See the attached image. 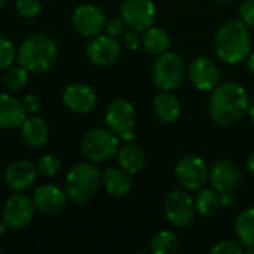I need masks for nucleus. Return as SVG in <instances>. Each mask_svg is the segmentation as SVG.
Wrapping results in <instances>:
<instances>
[{
    "label": "nucleus",
    "instance_id": "nucleus-1",
    "mask_svg": "<svg viewBox=\"0 0 254 254\" xmlns=\"http://www.w3.org/2000/svg\"><path fill=\"white\" fill-rule=\"evenodd\" d=\"M250 97L246 88L237 82L219 83L210 97L208 113L214 124L229 127L243 119L249 112Z\"/></svg>",
    "mask_w": 254,
    "mask_h": 254
},
{
    "label": "nucleus",
    "instance_id": "nucleus-2",
    "mask_svg": "<svg viewBox=\"0 0 254 254\" xmlns=\"http://www.w3.org/2000/svg\"><path fill=\"white\" fill-rule=\"evenodd\" d=\"M214 52L220 61L229 65H238L246 61L252 52V34L249 25L240 19L225 22L216 33Z\"/></svg>",
    "mask_w": 254,
    "mask_h": 254
},
{
    "label": "nucleus",
    "instance_id": "nucleus-3",
    "mask_svg": "<svg viewBox=\"0 0 254 254\" xmlns=\"http://www.w3.org/2000/svg\"><path fill=\"white\" fill-rule=\"evenodd\" d=\"M16 58L28 71L45 73L54 67L58 58V46L46 34H33L21 43Z\"/></svg>",
    "mask_w": 254,
    "mask_h": 254
},
{
    "label": "nucleus",
    "instance_id": "nucleus-4",
    "mask_svg": "<svg viewBox=\"0 0 254 254\" xmlns=\"http://www.w3.org/2000/svg\"><path fill=\"white\" fill-rule=\"evenodd\" d=\"M100 170L89 162H80L70 168L65 176V195L76 204L89 201L101 185Z\"/></svg>",
    "mask_w": 254,
    "mask_h": 254
},
{
    "label": "nucleus",
    "instance_id": "nucleus-5",
    "mask_svg": "<svg viewBox=\"0 0 254 254\" xmlns=\"http://www.w3.org/2000/svg\"><path fill=\"white\" fill-rule=\"evenodd\" d=\"M119 138L112 129L92 128L82 137L80 150L91 162H106L119 152Z\"/></svg>",
    "mask_w": 254,
    "mask_h": 254
},
{
    "label": "nucleus",
    "instance_id": "nucleus-6",
    "mask_svg": "<svg viewBox=\"0 0 254 254\" xmlns=\"http://www.w3.org/2000/svg\"><path fill=\"white\" fill-rule=\"evenodd\" d=\"M153 83L161 91H176L186 77V65L183 58L176 52H164L158 55L152 70Z\"/></svg>",
    "mask_w": 254,
    "mask_h": 254
},
{
    "label": "nucleus",
    "instance_id": "nucleus-7",
    "mask_svg": "<svg viewBox=\"0 0 254 254\" xmlns=\"http://www.w3.org/2000/svg\"><path fill=\"white\" fill-rule=\"evenodd\" d=\"M174 174L179 185L188 192L201 190L210 180V170L205 161L195 155L183 156L176 164Z\"/></svg>",
    "mask_w": 254,
    "mask_h": 254
},
{
    "label": "nucleus",
    "instance_id": "nucleus-8",
    "mask_svg": "<svg viewBox=\"0 0 254 254\" xmlns=\"http://www.w3.org/2000/svg\"><path fill=\"white\" fill-rule=\"evenodd\" d=\"M164 211L167 220L176 228L189 226L196 213L195 201L188 190H173L167 195L164 202Z\"/></svg>",
    "mask_w": 254,
    "mask_h": 254
},
{
    "label": "nucleus",
    "instance_id": "nucleus-9",
    "mask_svg": "<svg viewBox=\"0 0 254 254\" xmlns=\"http://www.w3.org/2000/svg\"><path fill=\"white\" fill-rule=\"evenodd\" d=\"M121 16L127 27L134 31H146L155 24L156 6L152 0H124Z\"/></svg>",
    "mask_w": 254,
    "mask_h": 254
},
{
    "label": "nucleus",
    "instance_id": "nucleus-10",
    "mask_svg": "<svg viewBox=\"0 0 254 254\" xmlns=\"http://www.w3.org/2000/svg\"><path fill=\"white\" fill-rule=\"evenodd\" d=\"M34 216V202L22 193L12 195L3 205L1 222L9 229H22Z\"/></svg>",
    "mask_w": 254,
    "mask_h": 254
},
{
    "label": "nucleus",
    "instance_id": "nucleus-11",
    "mask_svg": "<svg viewBox=\"0 0 254 254\" xmlns=\"http://www.w3.org/2000/svg\"><path fill=\"white\" fill-rule=\"evenodd\" d=\"M106 124L109 129H112L118 135H125L134 132L135 127V107L124 98H116L113 100L104 115Z\"/></svg>",
    "mask_w": 254,
    "mask_h": 254
},
{
    "label": "nucleus",
    "instance_id": "nucleus-12",
    "mask_svg": "<svg viewBox=\"0 0 254 254\" xmlns=\"http://www.w3.org/2000/svg\"><path fill=\"white\" fill-rule=\"evenodd\" d=\"M106 15L95 4H82L74 9L71 16L73 28L83 37H94L106 30Z\"/></svg>",
    "mask_w": 254,
    "mask_h": 254
},
{
    "label": "nucleus",
    "instance_id": "nucleus-13",
    "mask_svg": "<svg viewBox=\"0 0 254 254\" xmlns=\"http://www.w3.org/2000/svg\"><path fill=\"white\" fill-rule=\"evenodd\" d=\"M188 77L196 89L213 91L220 82V68L213 60L196 57L188 67Z\"/></svg>",
    "mask_w": 254,
    "mask_h": 254
},
{
    "label": "nucleus",
    "instance_id": "nucleus-14",
    "mask_svg": "<svg viewBox=\"0 0 254 254\" xmlns=\"http://www.w3.org/2000/svg\"><path fill=\"white\" fill-rule=\"evenodd\" d=\"M86 55L91 63L100 67L112 65L121 57V43L115 36L98 34L86 46Z\"/></svg>",
    "mask_w": 254,
    "mask_h": 254
},
{
    "label": "nucleus",
    "instance_id": "nucleus-15",
    "mask_svg": "<svg viewBox=\"0 0 254 254\" xmlns=\"http://www.w3.org/2000/svg\"><path fill=\"white\" fill-rule=\"evenodd\" d=\"M63 103L74 113L86 115L97 106V94L86 83H71L63 92Z\"/></svg>",
    "mask_w": 254,
    "mask_h": 254
},
{
    "label": "nucleus",
    "instance_id": "nucleus-16",
    "mask_svg": "<svg viewBox=\"0 0 254 254\" xmlns=\"http://www.w3.org/2000/svg\"><path fill=\"white\" fill-rule=\"evenodd\" d=\"M243 182V174L238 165L231 161H219L210 170V183L219 193L234 192Z\"/></svg>",
    "mask_w": 254,
    "mask_h": 254
},
{
    "label": "nucleus",
    "instance_id": "nucleus-17",
    "mask_svg": "<svg viewBox=\"0 0 254 254\" xmlns=\"http://www.w3.org/2000/svg\"><path fill=\"white\" fill-rule=\"evenodd\" d=\"M34 207L46 216H55L65 208L67 195L54 185H43L34 190Z\"/></svg>",
    "mask_w": 254,
    "mask_h": 254
},
{
    "label": "nucleus",
    "instance_id": "nucleus-18",
    "mask_svg": "<svg viewBox=\"0 0 254 254\" xmlns=\"http://www.w3.org/2000/svg\"><path fill=\"white\" fill-rule=\"evenodd\" d=\"M37 176V167L27 159H18L12 162L4 171V182L9 189L21 192L28 189Z\"/></svg>",
    "mask_w": 254,
    "mask_h": 254
},
{
    "label": "nucleus",
    "instance_id": "nucleus-19",
    "mask_svg": "<svg viewBox=\"0 0 254 254\" xmlns=\"http://www.w3.org/2000/svg\"><path fill=\"white\" fill-rule=\"evenodd\" d=\"M25 107L22 101L9 95L0 94V128H18L25 121Z\"/></svg>",
    "mask_w": 254,
    "mask_h": 254
},
{
    "label": "nucleus",
    "instance_id": "nucleus-20",
    "mask_svg": "<svg viewBox=\"0 0 254 254\" xmlns=\"http://www.w3.org/2000/svg\"><path fill=\"white\" fill-rule=\"evenodd\" d=\"M153 110L161 122L173 124L182 113V104L173 91H161L153 98Z\"/></svg>",
    "mask_w": 254,
    "mask_h": 254
},
{
    "label": "nucleus",
    "instance_id": "nucleus-21",
    "mask_svg": "<svg viewBox=\"0 0 254 254\" xmlns=\"http://www.w3.org/2000/svg\"><path fill=\"white\" fill-rule=\"evenodd\" d=\"M21 137L28 147L40 149L46 144L49 138V129L46 122L39 116L25 118V121L21 125Z\"/></svg>",
    "mask_w": 254,
    "mask_h": 254
},
{
    "label": "nucleus",
    "instance_id": "nucleus-22",
    "mask_svg": "<svg viewBox=\"0 0 254 254\" xmlns=\"http://www.w3.org/2000/svg\"><path fill=\"white\" fill-rule=\"evenodd\" d=\"M101 182L104 185L106 192L118 198L127 196L132 189L129 173H127L122 168H107L101 176Z\"/></svg>",
    "mask_w": 254,
    "mask_h": 254
},
{
    "label": "nucleus",
    "instance_id": "nucleus-23",
    "mask_svg": "<svg viewBox=\"0 0 254 254\" xmlns=\"http://www.w3.org/2000/svg\"><path fill=\"white\" fill-rule=\"evenodd\" d=\"M118 161L122 170H125L129 174H138L146 167V153L141 147L135 144H125L119 147L118 152Z\"/></svg>",
    "mask_w": 254,
    "mask_h": 254
},
{
    "label": "nucleus",
    "instance_id": "nucleus-24",
    "mask_svg": "<svg viewBox=\"0 0 254 254\" xmlns=\"http://www.w3.org/2000/svg\"><path fill=\"white\" fill-rule=\"evenodd\" d=\"M195 207H196V211L202 217L210 219V217L217 216L223 208L220 193L214 188L213 189H201L195 198Z\"/></svg>",
    "mask_w": 254,
    "mask_h": 254
},
{
    "label": "nucleus",
    "instance_id": "nucleus-25",
    "mask_svg": "<svg viewBox=\"0 0 254 254\" xmlns=\"http://www.w3.org/2000/svg\"><path fill=\"white\" fill-rule=\"evenodd\" d=\"M141 43L144 49L152 55H162L170 49L171 37L170 34L161 28V27H150L144 31V36L141 39Z\"/></svg>",
    "mask_w": 254,
    "mask_h": 254
},
{
    "label": "nucleus",
    "instance_id": "nucleus-26",
    "mask_svg": "<svg viewBox=\"0 0 254 254\" xmlns=\"http://www.w3.org/2000/svg\"><path fill=\"white\" fill-rule=\"evenodd\" d=\"M235 234L243 247H254V207L243 210L237 216Z\"/></svg>",
    "mask_w": 254,
    "mask_h": 254
},
{
    "label": "nucleus",
    "instance_id": "nucleus-27",
    "mask_svg": "<svg viewBox=\"0 0 254 254\" xmlns=\"http://www.w3.org/2000/svg\"><path fill=\"white\" fill-rule=\"evenodd\" d=\"M179 238L171 231H159L150 241V252L153 254H173L179 250Z\"/></svg>",
    "mask_w": 254,
    "mask_h": 254
},
{
    "label": "nucleus",
    "instance_id": "nucleus-28",
    "mask_svg": "<svg viewBox=\"0 0 254 254\" xmlns=\"http://www.w3.org/2000/svg\"><path fill=\"white\" fill-rule=\"evenodd\" d=\"M28 82V70L24 68L21 64L15 67H7V71L4 74V85L10 91H19L22 89Z\"/></svg>",
    "mask_w": 254,
    "mask_h": 254
},
{
    "label": "nucleus",
    "instance_id": "nucleus-29",
    "mask_svg": "<svg viewBox=\"0 0 254 254\" xmlns=\"http://www.w3.org/2000/svg\"><path fill=\"white\" fill-rule=\"evenodd\" d=\"M37 173L43 177H52L55 176L60 168H61V162L58 159V156L55 155H45L40 158V161L37 162Z\"/></svg>",
    "mask_w": 254,
    "mask_h": 254
},
{
    "label": "nucleus",
    "instance_id": "nucleus-30",
    "mask_svg": "<svg viewBox=\"0 0 254 254\" xmlns=\"http://www.w3.org/2000/svg\"><path fill=\"white\" fill-rule=\"evenodd\" d=\"M15 57H16V51L12 42L7 37L0 36V70L10 67Z\"/></svg>",
    "mask_w": 254,
    "mask_h": 254
},
{
    "label": "nucleus",
    "instance_id": "nucleus-31",
    "mask_svg": "<svg viewBox=\"0 0 254 254\" xmlns=\"http://www.w3.org/2000/svg\"><path fill=\"white\" fill-rule=\"evenodd\" d=\"M40 0H16V10L22 18H36L40 13Z\"/></svg>",
    "mask_w": 254,
    "mask_h": 254
},
{
    "label": "nucleus",
    "instance_id": "nucleus-32",
    "mask_svg": "<svg viewBox=\"0 0 254 254\" xmlns=\"http://www.w3.org/2000/svg\"><path fill=\"white\" fill-rule=\"evenodd\" d=\"M211 253L213 254H243L244 253V247L240 241L235 240H223L216 243L211 247Z\"/></svg>",
    "mask_w": 254,
    "mask_h": 254
},
{
    "label": "nucleus",
    "instance_id": "nucleus-33",
    "mask_svg": "<svg viewBox=\"0 0 254 254\" xmlns=\"http://www.w3.org/2000/svg\"><path fill=\"white\" fill-rule=\"evenodd\" d=\"M240 16L246 25H249L250 28H254V0H244L241 3Z\"/></svg>",
    "mask_w": 254,
    "mask_h": 254
},
{
    "label": "nucleus",
    "instance_id": "nucleus-34",
    "mask_svg": "<svg viewBox=\"0 0 254 254\" xmlns=\"http://www.w3.org/2000/svg\"><path fill=\"white\" fill-rule=\"evenodd\" d=\"M125 25H127V24H125V21H124L122 18L115 16V18H110V19L106 22V31H107V34L118 37V36L124 34Z\"/></svg>",
    "mask_w": 254,
    "mask_h": 254
},
{
    "label": "nucleus",
    "instance_id": "nucleus-35",
    "mask_svg": "<svg viewBox=\"0 0 254 254\" xmlns=\"http://www.w3.org/2000/svg\"><path fill=\"white\" fill-rule=\"evenodd\" d=\"M141 39L138 37V31H134L129 28V31L124 33V46L128 51H137L140 48Z\"/></svg>",
    "mask_w": 254,
    "mask_h": 254
},
{
    "label": "nucleus",
    "instance_id": "nucleus-36",
    "mask_svg": "<svg viewBox=\"0 0 254 254\" xmlns=\"http://www.w3.org/2000/svg\"><path fill=\"white\" fill-rule=\"evenodd\" d=\"M22 104H24V107H25L27 112L33 113V112H37V110H39V107H40V100H39V97L34 95V94H27V95L24 97V100H22Z\"/></svg>",
    "mask_w": 254,
    "mask_h": 254
},
{
    "label": "nucleus",
    "instance_id": "nucleus-37",
    "mask_svg": "<svg viewBox=\"0 0 254 254\" xmlns=\"http://www.w3.org/2000/svg\"><path fill=\"white\" fill-rule=\"evenodd\" d=\"M220 198H222V204H223V207H229V205L234 202V195H232V192L220 193Z\"/></svg>",
    "mask_w": 254,
    "mask_h": 254
},
{
    "label": "nucleus",
    "instance_id": "nucleus-38",
    "mask_svg": "<svg viewBox=\"0 0 254 254\" xmlns=\"http://www.w3.org/2000/svg\"><path fill=\"white\" fill-rule=\"evenodd\" d=\"M246 167H247V170L250 171V174H253L254 176V152H252V153H250V156L247 158Z\"/></svg>",
    "mask_w": 254,
    "mask_h": 254
},
{
    "label": "nucleus",
    "instance_id": "nucleus-39",
    "mask_svg": "<svg viewBox=\"0 0 254 254\" xmlns=\"http://www.w3.org/2000/svg\"><path fill=\"white\" fill-rule=\"evenodd\" d=\"M249 116H250V121H252V125L254 128V95L250 98V104H249Z\"/></svg>",
    "mask_w": 254,
    "mask_h": 254
},
{
    "label": "nucleus",
    "instance_id": "nucleus-40",
    "mask_svg": "<svg viewBox=\"0 0 254 254\" xmlns=\"http://www.w3.org/2000/svg\"><path fill=\"white\" fill-rule=\"evenodd\" d=\"M247 67H249V70L254 74V51L253 52H250V55H249V58H247Z\"/></svg>",
    "mask_w": 254,
    "mask_h": 254
},
{
    "label": "nucleus",
    "instance_id": "nucleus-41",
    "mask_svg": "<svg viewBox=\"0 0 254 254\" xmlns=\"http://www.w3.org/2000/svg\"><path fill=\"white\" fill-rule=\"evenodd\" d=\"M6 229H9V228H7V226H6V225L1 222V225H0V235H3V234L6 232Z\"/></svg>",
    "mask_w": 254,
    "mask_h": 254
},
{
    "label": "nucleus",
    "instance_id": "nucleus-42",
    "mask_svg": "<svg viewBox=\"0 0 254 254\" xmlns=\"http://www.w3.org/2000/svg\"><path fill=\"white\" fill-rule=\"evenodd\" d=\"M246 253L254 254V247H247V249H246Z\"/></svg>",
    "mask_w": 254,
    "mask_h": 254
},
{
    "label": "nucleus",
    "instance_id": "nucleus-43",
    "mask_svg": "<svg viewBox=\"0 0 254 254\" xmlns=\"http://www.w3.org/2000/svg\"><path fill=\"white\" fill-rule=\"evenodd\" d=\"M213 1H217V3H229L232 0H213Z\"/></svg>",
    "mask_w": 254,
    "mask_h": 254
},
{
    "label": "nucleus",
    "instance_id": "nucleus-44",
    "mask_svg": "<svg viewBox=\"0 0 254 254\" xmlns=\"http://www.w3.org/2000/svg\"><path fill=\"white\" fill-rule=\"evenodd\" d=\"M3 4H4V0H0V9L3 7Z\"/></svg>",
    "mask_w": 254,
    "mask_h": 254
},
{
    "label": "nucleus",
    "instance_id": "nucleus-45",
    "mask_svg": "<svg viewBox=\"0 0 254 254\" xmlns=\"http://www.w3.org/2000/svg\"><path fill=\"white\" fill-rule=\"evenodd\" d=\"M0 253H1V249H0Z\"/></svg>",
    "mask_w": 254,
    "mask_h": 254
},
{
    "label": "nucleus",
    "instance_id": "nucleus-46",
    "mask_svg": "<svg viewBox=\"0 0 254 254\" xmlns=\"http://www.w3.org/2000/svg\"><path fill=\"white\" fill-rule=\"evenodd\" d=\"M0 182H1V177H0Z\"/></svg>",
    "mask_w": 254,
    "mask_h": 254
}]
</instances>
